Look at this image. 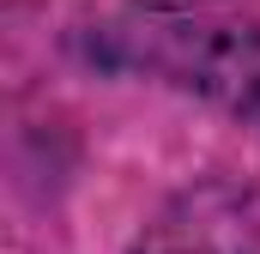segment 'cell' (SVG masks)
<instances>
[{"label": "cell", "mask_w": 260, "mask_h": 254, "mask_svg": "<svg viewBox=\"0 0 260 254\" xmlns=\"http://www.w3.org/2000/svg\"><path fill=\"white\" fill-rule=\"evenodd\" d=\"M133 254H218V242H212V224H176V218H164V224H151L145 242H133Z\"/></svg>", "instance_id": "obj_1"}]
</instances>
